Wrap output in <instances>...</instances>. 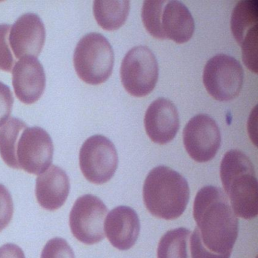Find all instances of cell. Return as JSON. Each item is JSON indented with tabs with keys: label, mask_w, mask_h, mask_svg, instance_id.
<instances>
[{
	"label": "cell",
	"mask_w": 258,
	"mask_h": 258,
	"mask_svg": "<svg viewBox=\"0 0 258 258\" xmlns=\"http://www.w3.org/2000/svg\"><path fill=\"white\" fill-rule=\"evenodd\" d=\"M164 1H145L142 19L146 31L155 38L163 40L161 31V13Z\"/></svg>",
	"instance_id": "obj_21"
},
{
	"label": "cell",
	"mask_w": 258,
	"mask_h": 258,
	"mask_svg": "<svg viewBox=\"0 0 258 258\" xmlns=\"http://www.w3.org/2000/svg\"><path fill=\"white\" fill-rule=\"evenodd\" d=\"M79 161L84 177L92 183L102 185L115 173L118 156L111 141L104 136L95 135L81 146Z\"/></svg>",
	"instance_id": "obj_6"
},
{
	"label": "cell",
	"mask_w": 258,
	"mask_h": 258,
	"mask_svg": "<svg viewBox=\"0 0 258 258\" xmlns=\"http://www.w3.org/2000/svg\"><path fill=\"white\" fill-rule=\"evenodd\" d=\"M46 74L37 58H21L13 70V84L16 97L26 105L35 103L46 88Z\"/></svg>",
	"instance_id": "obj_12"
},
{
	"label": "cell",
	"mask_w": 258,
	"mask_h": 258,
	"mask_svg": "<svg viewBox=\"0 0 258 258\" xmlns=\"http://www.w3.org/2000/svg\"><path fill=\"white\" fill-rule=\"evenodd\" d=\"M10 29V25H0V70L7 72H11L16 62L9 41Z\"/></svg>",
	"instance_id": "obj_23"
},
{
	"label": "cell",
	"mask_w": 258,
	"mask_h": 258,
	"mask_svg": "<svg viewBox=\"0 0 258 258\" xmlns=\"http://www.w3.org/2000/svg\"><path fill=\"white\" fill-rule=\"evenodd\" d=\"M144 124L146 134L152 142L160 145L170 143L179 131V114L176 106L168 99H156L146 111Z\"/></svg>",
	"instance_id": "obj_13"
},
{
	"label": "cell",
	"mask_w": 258,
	"mask_h": 258,
	"mask_svg": "<svg viewBox=\"0 0 258 258\" xmlns=\"http://www.w3.org/2000/svg\"><path fill=\"white\" fill-rule=\"evenodd\" d=\"M40 258H75V255L66 240L54 238L46 243Z\"/></svg>",
	"instance_id": "obj_24"
},
{
	"label": "cell",
	"mask_w": 258,
	"mask_h": 258,
	"mask_svg": "<svg viewBox=\"0 0 258 258\" xmlns=\"http://www.w3.org/2000/svg\"><path fill=\"white\" fill-rule=\"evenodd\" d=\"M46 40V29L37 15L27 13L21 16L10 29L9 41L18 59L36 57L42 52Z\"/></svg>",
	"instance_id": "obj_11"
},
{
	"label": "cell",
	"mask_w": 258,
	"mask_h": 258,
	"mask_svg": "<svg viewBox=\"0 0 258 258\" xmlns=\"http://www.w3.org/2000/svg\"><path fill=\"white\" fill-rule=\"evenodd\" d=\"M108 241L117 249L129 250L135 244L140 232L137 212L127 206H119L110 211L104 223Z\"/></svg>",
	"instance_id": "obj_14"
},
{
	"label": "cell",
	"mask_w": 258,
	"mask_h": 258,
	"mask_svg": "<svg viewBox=\"0 0 258 258\" xmlns=\"http://www.w3.org/2000/svg\"><path fill=\"white\" fill-rule=\"evenodd\" d=\"M189 196L186 179L166 166L152 169L143 185V200L148 211L166 220H175L183 214Z\"/></svg>",
	"instance_id": "obj_2"
},
{
	"label": "cell",
	"mask_w": 258,
	"mask_h": 258,
	"mask_svg": "<svg viewBox=\"0 0 258 258\" xmlns=\"http://www.w3.org/2000/svg\"><path fill=\"white\" fill-rule=\"evenodd\" d=\"M163 40L169 39L178 44L186 43L192 37L195 22L191 13L179 1H164L161 13Z\"/></svg>",
	"instance_id": "obj_16"
},
{
	"label": "cell",
	"mask_w": 258,
	"mask_h": 258,
	"mask_svg": "<svg viewBox=\"0 0 258 258\" xmlns=\"http://www.w3.org/2000/svg\"><path fill=\"white\" fill-rule=\"evenodd\" d=\"M183 143L188 155L199 163L215 157L221 144L218 125L207 114L193 117L183 130Z\"/></svg>",
	"instance_id": "obj_10"
},
{
	"label": "cell",
	"mask_w": 258,
	"mask_h": 258,
	"mask_svg": "<svg viewBox=\"0 0 258 258\" xmlns=\"http://www.w3.org/2000/svg\"><path fill=\"white\" fill-rule=\"evenodd\" d=\"M13 102L14 98L10 87L0 82V127L7 123L11 115Z\"/></svg>",
	"instance_id": "obj_26"
},
{
	"label": "cell",
	"mask_w": 258,
	"mask_h": 258,
	"mask_svg": "<svg viewBox=\"0 0 258 258\" xmlns=\"http://www.w3.org/2000/svg\"><path fill=\"white\" fill-rule=\"evenodd\" d=\"M53 153L49 134L38 126H28L21 134L16 147L18 169L31 174H41L52 164Z\"/></svg>",
	"instance_id": "obj_9"
},
{
	"label": "cell",
	"mask_w": 258,
	"mask_h": 258,
	"mask_svg": "<svg viewBox=\"0 0 258 258\" xmlns=\"http://www.w3.org/2000/svg\"><path fill=\"white\" fill-rule=\"evenodd\" d=\"M190 253L191 258H230L231 254L217 255L205 248L201 241L197 228L190 237Z\"/></svg>",
	"instance_id": "obj_27"
},
{
	"label": "cell",
	"mask_w": 258,
	"mask_h": 258,
	"mask_svg": "<svg viewBox=\"0 0 258 258\" xmlns=\"http://www.w3.org/2000/svg\"><path fill=\"white\" fill-rule=\"evenodd\" d=\"M108 208L101 199L85 195L77 199L70 213L69 225L74 236L91 245L105 238L104 223Z\"/></svg>",
	"instance_id": "obj_8"
},
{
	"label": "cell",
	"mask_w": 258,
	"mask_h": 258,
	"mask_svg": "<svg viewBox=\"0 0 258 258\" xmlns=\"http://www.w3.org/2000/svg\"><path fill=\"white\" fill-rule=\"evenodd\" d=\"M0 258H26L23 250L19 246L12 243L0 247Z\"/></svg>",
	"instance_id": "obj_28"
},
{
	"label": "cell",
	"mask_w": 258,
	"mask_h": 258,
	"mask_svg": "<svg viewBox=\"0 0 258 258\" xmlns=\"http://www.w3.org/2000/svg\"><path fill=\"white\" fill-rule=\"evenodd\" d=\"M130 2L127 0H96L93 14L98 25L105 31H113L123 26L127 19Z\"/></svg>",
	"instance_id": "obj_17"
},
{
	"label": "cell",
	"mask_w": 258,
	"mask_h": 258,
	"mask_svg": "<svg viewBox=\"0 0 258 258\" xmlns=\"http://www.w3.org/2000/svg\"><path fill=\"white\" fill-rule=\"evenodd\" d=\"M220 178L232 211L245 220L258 214V184L250 160L243 152L230 150L220 164Z\"/></svg>",
	"instance_id": "obj_3"
},
{
	"label": "cell",
	"mask_w": 258,
	"mask_h": 258,
	"mask_svg": "<svg viewBox=\"0 0 258 258\" xmlns=\"http://www.w3.org/2000/svg\"><path fill=\"white\" fill-rule=\"evenodd\" d=\"M243 81L244 71L233 57L220 54L211 58L205 64L204 85L216 100L235 99L241 92Z\"/></svg>",
	"instance_id": "obj_7"
},
{
	"label": "cell",
	"mask_w": 258,
	"mask_h": 258,
	"mask_svg": "<svg viewBox=\"0 0 258 258\" xmlns=\"http://www.w3.org/2000/svg\"><path fill=\"white\" fill-rule=\"evenodd\" d=\"M190 237L191 232L185 228L166 232L158 244V258H191Z\"/></svg>",
	"instance_id": "obj_19"
},
{
	"label": "cell",
	"mask_w": 258,
	"mask_h": 258,
	"mask_svg": "<svg viewBox=\"0 0 258 258\" xmlns=\"http://www.w3.org/2000/svg\"><path fill=\"white\" fill-rule=\"evenodd\" d=\"M258 28V3L256 0H242L235 6L231 16V31L238 44L252 30Z\"/></svg>",
	"instance_id": "obj_18"
},
{
	"label": "cell",
	"mask_w": 258,
	"mask_h": 258,
	"mask_svg": "<svg viewBox=\"0 0 258 258\" xmlns=\"http://www.w3.org/2000/svg\"><path fill=\"white\" fill-rule=\"evenodd\" d=\"M14 213L13 198L7 187L0 184V232L11 222Z\"/></svg>",
	"instance_id": "obj_25"
},
{
	"label": "cell",
	"mask_w": 258,
	"mask_h": 258,
	"mask_svg": "<svg viewBox=\"0 0 258 258\" xmlns=\"http://www.w3.org/2000/svg\"><path fill=\"white\" fill-rule=\"evenodd\" d=\"M114 62L111 44L98 33L84 36L74 53V66L78 77L90 85L105 83L112 73Z\"/></svg>",
	"instance_id": "obj_4"
},
{
	"label": "cell",
	"mask_w": 258,
	"mask_h": 258,
	"mask_svg": "<svg viewBox=\"0 0 258 258\" xmlns=\"http://www.w3.org/2000/svg\"><path fill=\"white\" fill-rule=\"evenodd\" d=\"M257 37L258 28H256L246 35L240 45L244 66L254 74H257Z\"/></svg>",
	"instance_id": "obj_22"
},
{
	"label": "cell",
	"mask_w": 258,
	"mask_h": 258,
	"mask_svg": "<svg viewBox=\"0 0 258 258\" xmlns=\"http://www.w3.org/2000/svg\"><path fill=\"white\" fill-rule=\"evenodd\" d=\"M193 217L201 241L217 255L231 254L238 233V220L226 193L213 185L201 188L194 201Z\"/></svg>",
	"instance_id": "obj_1"
},
{
	"label": "cell",
	"mask_w": 258,
	"mask_h": 258,
	"mask_svg": "<svg viewBox=\"0 0 258 258\" xmlns=\"http://www.w3.org/2000/svg\"><path fill=\"white\" fill-rule=\"evenodd\" d=\"M159 75L158 61L146 46H136L125 55L120 67V79L126 91L135 97L152 93Z\"/></svg>",
	"instance_id": "obj_5"
},
{
	"label": "cell",
	"mask_w": 258,
	"mask_h": 258,
	"mask_svg": "<svg viewBox=\"0 0 258 258\" xmlns=\"http://www.w3.org/2000/svg\"><path fill=\"white\" fill-rule=\"evenodd\" d=\"M70 189L69 176L57 166H50L36 181L37 202L47 211H53L61 208L69 197Z\"/></svg>",
	"instance_id": "obj_15"
},
{
	"label": "cell",
	"mask_w": 258,
	"mask_h": 258,
	"mask_svg": "<svg viewBox=\"0 0 258 258\" xmlns=\"http://www.w3.org/2000/svg\"><path fill=\"white\" fill-rule=\"evenodd\" d=\"M27 127L23 120L16 117H11L0 127V155L11 168L18 169L16 147L21 134Z\"/></svg>",
	"instance_id": "obj_20"
}]
</instances>
